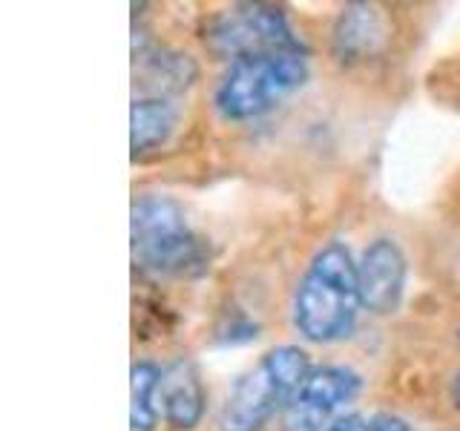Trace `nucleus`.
<instances>
[{
	"label": "nucleus",
	"mask_w": 460,
	"mask_h": 431,
	"mask_svg": "<svg viewBox=\"0 0 460 431\" xmlns=\"http://www.w3.org/2000/svg\"><path fill=\"white\" fill-rule=\"evenodd\" d=\"M357 262L342 242H328L314 253L296 282L291 316L302 339L331 345L345 339L359 313Z\"/></svg>",
	"instance_id": "1"
},
{
	"label": "nucleus",
	"mask_w": 460,
	"mask_h": 431,
	"mask_svg": "<svg viewBox=\"0 0 460 431\" xmlns=\"http://www.w3.org/2000/svg\"><path fill=\"white\" fill-rule=\"evenodd\" d=\"M129 244L138 270L155 279L199 277L208 270V248L172 196L144 193L129 210Z\"/></svg>",
	"instance_id": "2"
},
{
	"label": "nucleus",
	"mask_w": 460,
	"mask_h": 431,
	"mask_svg": "<svg viewBox=\"0 0 460 431\" xmlns=\"http://www.w3.org/2000/svg\"><path fill=\"white\" fill-rule=\"evenodd\" d=\"M308 374L311 359L299 345H277L265 351L227 391L219 431H262L277 414L282 417Z\"/></svg>",
	"instance_id": "3"
},
{
	"label": "nucleus",
	"mask_w": 460,
	"mask_h": 431,
	"mask_svg": "<svg viewBox=\"0 0 460 431\" xmlns=\"http://www.w3.org/2000/svg\"><path fill=\"white\" fill-rule=\"evenodd\" d=\"M305 49L262 52L227 64L216 84L213 107L225 121H253L277 110L308 81Z\"/></svg>",
	"instance_id": "4"
},
{
	"label": "nucleus",
	"mask_w": 460,
	"mask_h": 431,
	"mask_svg": "<svg viewBox=\"0 0 460 431\" xmlns=\"http://www.w3.org/2000/svg\"><path fill=\"white\" fill-rule=\"evenodd\" d=\"M201 40L210 55L227 64L262 52L305 49L285 12L265 4H239L213 14L201 29Z\"/></svg>",
	"instance_id": "5"
},
{
	"label": "nucleus",
	"mask_w": 460,
	"mask_h": 431,
	"mask_svg": "<svg viewBox=\"0 0 460 431\" xmlns=\"http://www.w3.org/2000/svg\"><path fill=\"white\" fill-rule=\"evenodd\" d=\"M363 391V377L349 365H323L296 388L282 411V431H331Z\"/></svg>",
	"instance_id": "6"
},
{
	"label": "nucleus",
	"mask_w": 460,
	"mask_h": 431,
	"mask_svg": "<svg viewBox=\"0 0 460 431\" xmlns=\"http://www.w3.org/2000/svg\"><path fill=\"white\" fill-rule=\"evenodd\" d=\"M409 279V259L402 248L388 236L374 239L363 256L357 259V287L359 305L368 313L388 316L400 308L406 296Z\"/></svg>",
	"instance_id": "7"
},
{
	"label": "nucleus",
	"mask_w": 460,
	"mask_h": 431,
	"mask_svg": "<svg viewBox=\"0 0 460 431\" xmlns=\"http://www.w3.org/2000/svg\"><path fill=\"white\" fill-rule=\"evenodd\" d=\"M388 40V23L380 6L349 4L331 29V49L340 64H359L377 55Z\"/></svg>",
	"instance_id": "8"
},
{
	"label": "nucleus",
	"mask_w": 460,
	"mask_h": 431,
	"mask_svg": "<svg viewBox=\"0 0 460 431\" xmlns=\"http://www.w3.org/2000/svg\"><path fill=\"white\" fill-rule=\"evenodd\" d=\"M155 406H158V417L179 431H193L201 423L208 394L193 363L179 359V363H172L162 371Z\"/></svg>",
	"instance_id": "9"
},
{
	"label": "nucleus",
	"mask_w": 460,
	"mask_h": 431,
	"mask_svg": "<svg viewBox=\"0 0 460 431\" xmlns=\"http://www.w3.org/2000/svg\"><path fill=\"white\" fill-rule=\"evenodd\" d=\"M136 66L144 90L153 98L179 95L190 86L199 75L190 55H181L176 49H158V47H136Z\"/></svg>",
	"instance_id": "10"
},
{
	"label": "nucleus",
	"mask_w": 460,
	"mask_h": 431,
	"mask_svg": "<svg viewBox=\"0 0 460 431\" xmlns=\"http://www.w3.org/2000/svg\"><path fill=\"white\" fill-rule=\"evenodd\" d=\"M179 129V107L170 98L141 95L129 110V147L133 155H147L172 138Z\"/></svg>",
	"instance_id": "11"
},
{
	"label": "nucleus",
	"mask_w": 460,
	"mask_h": 431,
	"mask_svg": "<svg viewBox=\"0 0 460 431\" xmlns=\"http://www.w3.org/2000/svg\"><path fill=\"white\" fill-rule=\"evenodd\" d=\"M162 371L150 359H141L133 365V406H129V431H153L158 420V383H162Z\"/></svg>",
	"instance_id": "12"
},
{
	"label": "nucleus",
	"mask_w": 460,
	"mask_h": 431,
	"mask_svg": "<svg viewBox=\"0 0 460 431\" xmlns=\"http://www.w3.org/2000/svg\"><path fill=\"white\" fill-rule=\"evenodd\" d=\"M331 431H414L402 417L397 414H345Z\"/></svg>",
	"instance_id": "13"
},
{
	"label": "nucleus",
	"mask_w": 460,
	"mask_h": 431,
	"mask_svg": "<svg viewBox=\"0 0 460 431\" xmlns=\"http://www.w3.org/2000/svg\"><path fill=\"white\" fill-rule=\"evenodd\" d=\"M452 402H455V409L460 411V371L455 374V380H452Z\"/></svg>",
	"instance_id": "14"
}]
</instances>
